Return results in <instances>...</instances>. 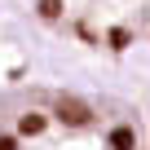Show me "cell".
I'll return each instance as SVG.
<instances>
[{
    "label": "cell",
    "mask_w": 150,
    "mask_h": 150,
    "mask_svg": "<svg viewBox=\"0 0 150 150\" xmlns=\"http://www.w3.org/2000/svg\"><path fill=\"white\" fill-rule=\"evenodd\" d=\"M0 150H146V128L124 102L35 88L0 102Z\"/></svg>",
    "instance_id": "6da1fadb"
},
{
    "label": "cell",
    "mask_w": 150,
    "mask_h": 150,
    "mask_svg": "<svg viewBox=\"0 0 150 150\" xmlns=\"http://www.w3.org/2000/svg\"><path fill=\"white\" fill-rule=\"evenodd\" d=\"M49 13L93 49H128L146 35V0H44Z\"/></svg>",
    "instance_id": "7a4b0ae2"
}]
</instances>
